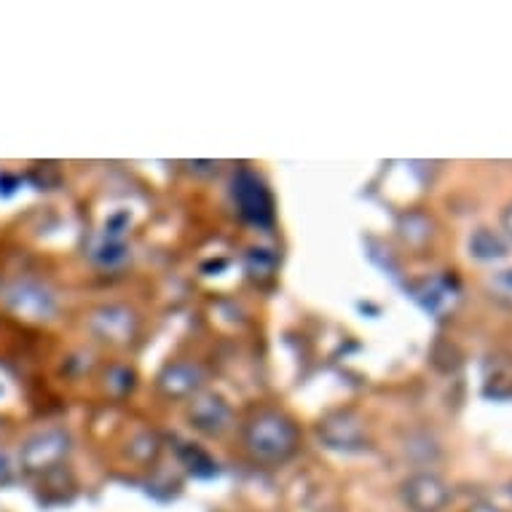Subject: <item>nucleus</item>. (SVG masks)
I'll use <instances>...</instances> for the list:
<instances>
[{
  "label": "nucleus",
  "instance_id": "nucleus-13",
  "mask_svg": "<svg viewBox=\"0 0 512 512\" xmlns=\"http://www.w3.org/2000/svg\"><path fill=\"white\" fill-rule=\"evenodd\" d=\"M486 290L491 293V298H496L499 303L512 306V269L494 271V274L488 277Z\"/></svg>",
  "mask_w": 512,
  "mask_h": 512
},
{
  "label": "nucleus",
  "instance_id": "nucleus-6",
  "mask_svg": "<svg viewBox=\"0 0 512 512\" xmlns=\"http://www.w3.org/2000/svg\"><path fill=\"white\" fill-rule=\"evenodd\" d=\"M156 389L167 400H185L188 403L191 397L207 389V373L194 360H172L159 370Z\"/></svg>",
  "mask_w": 512,
  "mask_h": 512
},
{
  "label": "nucleus",
  "instance_id": "nucleus-15",
  "mask_svg": "<svg viewBox=\"0 0 512 512\" xmlns=\"http://www.w3.org/2000/svg\"><path fill=\"white\" fill-rule=\"evenodd\" d=\"M14 478V467H11V459L3 451H0V483H9Z\"/></svg>",
  "mask_w": 512,
  "mask_h": 512
},
{
  "label": "nucleus",
  "instance_id": "nucleus-1",
  "mask_svg": "<svg viewBox=\"0 0 512 512\" xmlns=\"http://www.w3.org/2000/svg\"><path fill=\"white\" fill-rule=\"evenodd\" d=\"M242 445L255 462L285 464L301 448V429L290 413L279 408H258L244 419Z\"/></svg>",
  "mask_w": 512,
  "mask_h": 512
},
{
  "label": "nucleus",
  "instance_id": "nucleus-4",
  "mask_svg": "<svg viewBox=\"0 0 512 512\" xmlns=\"http://www.w3.org/2000/svg\"><path fill=\"white\" fill-rule=\"evenodd\" d=\"M89 330L108 346H129L135 344L140 333V317L135 309L121 306V303H108L89 314Z\"/></svg>",
  "mask_w": 512,
  "mask_h": 512
},
{
  "label": "nucleus",
  "instance_id": "nucleus-12",
  "mask_svg": "<svg viewBox=\"0 0 512 512\" xmlns=\"http://www.w3.org/2000/svg\"><path fill=\"white\" fill-rule=\"evenodd\" d=\"M92 258L100 263V266H108V269H113V266H118V263L126 261L124 242H121L118 236L108 234L100 244H97V247H94Z\"/></svg>",
  "mask_w": 512,
  "mask_h": 512
},
{
  "label": "nucleus",
  "instance_id": "nucleus-11",
  "mask_svg": "<svg viewBox=\"0 0 512 512\" xmlns=\"http://www.w3.org/2000/svg\"><path fill=\"white\" fill-rule=\"evenodd\" d=\"M397 236H400V242L405 247H411V250H421V247H427L432 242V236H435V223L429 215L424 212L413 210L400 215L397 220Z\"/></svg>",
  "mask_w": 512,
  "mask_h": 512
},
{
  "label": "nucleus",
  "instance_id": "nucleus-10",
  "mask_svg": "<svg viewBox=\"0 0 512 512\" xmlns=\"http://www.w3.org/2000/svg\"><path fill=\"white\" fill-rule=\"evenodd\" d=\"M467 250H470V258L478 263H499L510 255V242L494 228L480 226L467 239Z\"/></svg>",
  "mask_w": 512,
  "mask_h": 512
},
{
  "label": "nucleus",
  "instance_id": "nucleus-14",
  "mask_svg": "<svg viewBox=\"0 0 512 512\" xmlns=\"http://www.w3.org/2000/svg\"><path fill=\"white\" fill-rule=\"evenodd\" d=\"M250 261L252 277H271V274H274V266H277V258H274L269 250H252Z\"/></svg>",
  "mask_w": 512,
  "mask_h": 512
},
{
  "label": "nucleus",
  "instance_id": "nucleus-7",
  "mask_svg": "<svg viewBox=\"0 0 512 512\" xmlns=\"http://www.w3.org/2000/svg\"><path fill=\"white\" fill-rule=\"evenodd\" d=\"M234 202L242 212V218L252 223H269L274 218V202H271L269 188L252 172H239L234 180Z\"/></svg>",
  "mask_w": 512,
  "mask_h": 512
},
{
  "label": "nucleus",
  "instance_id": "nucleus-3",
  "mask_svg": "<svg viewBox=\"0 0 512 512\" xmlns=\"http://www.w3.org/2000/svg\"><path fill=\"white\" fill-rule=\"evenodd\" d=\"M185 419L199 435L218 440L234 427V408L215 389H202L199 395L185 403Z\"/></svg>",
  "mask_w": 512,
  "mask_h": 512
},
{
  "label": "nucleus",
  "instance_id": "nucleus-5",
  "mask_svg": "<svg viewBox=\"0 0 512 512\" xmlns=\"http://www.w3.org/2000/svg\"><path fill=\"white\" fill-rule=\"evenodd\" d=\"M400 499L408 512H443L451 504V488L435 472H416L400 483Z\"/></svg>",
  "mask_w": 512,
  "mask_h": 512
},
{
  "label": "nucleus",
  "instance_id": "nucleus-16",
  "mask_svg": "<svg viewBox=\"0 0 512 512\" xmlns=\"http://www.w3.org/2000/svg\"><path fill=\"white\" fill-rule=\"evenodd\" d=\"M502 228H504V234H507V239L512 242V202L502 210Z\"/></svg>",
  "mask_w": 512,
  "mask_h": 512
},
{
  "label": "nucleus",
  "instance_id": "nucleus-9",
  "mask_svg": "<svg viewBox=\"0 0 512 512\" xmlns=\"http://www.w3.org/2000/svg\"><path fill=\"white\" fill-rule=\"evenodd\" d=\"M483 392L494 400L512 397V354H488L486 362H483Z\"/></svg>",
  "mask_w": 512,
  "mask_h": 512
},
{
  "label": "nucleus",
  "instance_id": "nucleus-2",
  "mask_svg": "<svg viewBox=\"0 0 512 512\" xmlns=\"http://www.w3.org/2000/svg\"><path fill=\"white\" fill-rule=\"evenodd\" d=\"M317 437L325 448L338 451V454H360L368 448L365 421L352 408H338V411L325 413L317 424Z\"/></svg>",
  "mask_w": 512,
  "mask_h": 512
},
{
  "label": "nucleus",
  "instance_id": "nucleus-17",
  "mask_svg": "<svg viewBox=\"0 0 512 512\" xmlns=\"http://www.w3.org/2000/svg\"><path fill=\"white\" fill-rule=\"evenodd\" d=\"M467 512H504V510L491 502H478V504H472V507H467Z\"/></svg>",
  "mask_w": 512,
  "mask_h": 512
},
{
  "label": "nucleus",
  "instance_id": "nucleus-8",
  "mask_svg": "<svg viewBox=\"0 0 512 512\" xmlns=\"http://www.w3.org/2000/svg\"><path fill=\"white\" fill-rule=\"evenodd\" d=\"M68 456V435L59 429H49L35 435L22 451V464L27 472L54 470L62 459Z\"/></svg>",
  "mask_w": 512,
  "mask_h": 512
}]
</instances>
